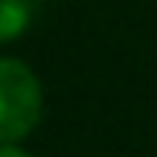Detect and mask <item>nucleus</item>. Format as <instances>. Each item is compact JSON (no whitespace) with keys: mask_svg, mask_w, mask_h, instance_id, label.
<instances>
[{"mask_svg":"<svg viewBox=\"0 0 157 157\" xmlns=\"http://www.w3.org/2000/svg\"><path fill=\"white\" fill-rule=\"evenodd\" d=\"M0 157H29V154H26L19 144H3L0 147Z\"/></svg>","mask_w":157,"mask_h":157,"instance_id":"obj_3","label":"nucleus"},{"mask_svg":"<svg viewBox=\"0 0 157 157\" xmlns=\"http://www.w3.org/2000/svg\"><path fill=\"white\" fill-rule=\"evenodd\" d=\"M29 16H32V3L29 0H3V3H0V39L13 42L29 26Z\"/></svg>","mask_w":157,"mask_h":157,"instance_id":"obj_2","label":"nucleus"},{"mask_svg":"<svg viewBox=\"0 0 157 157\" xmlns=\"http://www.w3.org/2000/svg\"><path fill=\"white\" fill-rule=\"evenodd\" d=\"M42 119V83L19 58H0V141L16 144Z\"/></svg>","mask_w":157,"mask_h":157,"instance_id":"obj_1","label":"nucleus"}]
</instances>
